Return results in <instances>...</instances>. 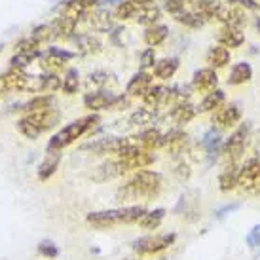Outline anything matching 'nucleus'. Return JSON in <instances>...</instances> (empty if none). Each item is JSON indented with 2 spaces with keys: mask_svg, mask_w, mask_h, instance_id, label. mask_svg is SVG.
Instances as JSON below:
<instances>
[{
  "mask_svg": "<svg viewBox=\"0 0 260 260\" xmlns=\"http://www.w3.org/2000/svg\"><path fill=\"white\" fill-rule=\"evenodd\" d=\"M80 87V73L78 69H69L65 73V76H63V82H61V89L65 91L67 95H73L78 91Z\"/></svg>",
  "mask_w": 260,
  "mask_h": 260,
  "instance_id": "nucleus-37",
  "label": "nucleus"
},
{
  "mask_svg": "<svg viewBox=\"0 0 260 260\" xmlns=\"http://www.w3.org/2000/svg\"><path fill=\"white\" fill-rule=\"evenodd\" d=\"M177 236L175 234H156V236H145L133 241V251L137 254L148 256V254H158L166 251L175 243Z\"/></svg>",
  "mask_w": 260,
  "mask_h": 260,
  "instance_id": "nucleus-7",
  "label": "nucleus"
},
{
  "mask_svg": "<svg viewBox=\"0 0 260 260\" xmlns=\"http://www.w3.org/2000/svg\"><path fill=\"white\" fill-rule=\"evenodd\" d=\"M184 4H186V0H164V8H166L173 17L179 15L182 10H184Z\"/></svg>",
  "mask_w": 260,
  "mask_h": 260,
  "instance_id": "nucleus-45",
  "label": "nucleus"
},
{
  "mask_svg": "<svg viewBox=\"0 0 260 260\" xmlns=\"http://www.w3.org/2000/svg\"><path fill=\"white\" fill-rule=\"evenodd\" d=\"M207 63L211 65V69H222L230 63V50L224 48V46H213L207 51Z\"/></svg>",
  "mask_w": 260,
  "mask_h": 260,
  "instance_id": "nucleus-27",
  "label": "nucleus"
},
{
  "mask_svg": "<svg viewBox=\"0 0 260 260\" xmlns=\"http://www.w3.org/2000/svg\"><path fill=\"white\" fill-rule=\"evenodd\" d=\"M166 91H167L166 86H154V84H152L150 89L143 95L145 107H148V109H158V107H161V105H164V99H166Z\"/></svg>",
  "mask_w": 260,
  "mask_h": 260,
  "instance_id": "nucleus-32",
  "label": "nucleus"
},
{
  "mask_svg": "<svg viewBox=\"0 0 260 260\" xmlns=\"http://www.w3.org/2000/svg\"><path fill=\"white\" fill-rule=\"evenodd\" d=\"M186 2H190V4H196V2H200V0H186Z\"/></svg>",
  "mask_w": 260,
  "mask_h": 260,
  "instance_id": "nucleus-52",
  "label": "nucleus"
},
{
  "mask_svg": "<svg viewBox=\"0 0 260 260\" xmlns=\"http://www.w3.org/2000/svg\"><path fill=\"white\" fill-rule=\"evenodd\" d=\"M156 120V109H148V107H141L133 114L129 116L131 125H146Z\"/></svg>",
  "mask_w": 260,
  "mask_h": 260,
  "instance_id": "nucleus-38",
  "label": "nucleus"
},
{
  "mask_svg": "<svg viewBox=\"0 0 260 260\" xmlns=\"http://www.w3.org/2000/svg\"><path fill=\"white\" fill-rule=\"evenodd\" d=\"M116 159L120 161L123 173H127V171H141V169H146L148 166L154 164L156 156L148 150H141V152H137V154H133V156H127V158H116Z\"/></svg>",
  "mask_w": 260,
  "mask_h": 260,
  "instance_id": "nucleus-15",
  "label": "nucleus"
},
{
  "mask_svg": "<svg viewBox=\"0 0 260 260\" xmlns=\"http://www.w3.org/2000/svg\"><path fill=\"white\" fill-rule=\"evenodd\" d=\"M249 135H251V123H241L238 129L232 133L230 137L226 139L222 143V154L224 158L228 159L230 164H236L241 156H243V152H245V146H247V141H249Z\"/></svg>",
  "mask_w": 260,
  "mask_h": 260,
  "instance_id": "nucleus-6",
  "label": "nucleus"
},
{
  "mask_svg": "<svg viewBox=\"0 0 260 260\" xmlns=\"http://www.w3.org/2000/svg\"><path fill=\"white\" fill-rule=\"evenodd\" d=\"M215 19L220 21L224 27H234V29H241L247 21V15L243 12V8L239 6H220V10L217 12Z\"/></svg>",
  "mask_w": 260,
  "mask_h": 260,
  "instance_id": "nucleus-12",
  "label": "nucleus"
},
{
  "mask_svg": "<svg viewBox=\"0 0 260 260\" xmlns=\"http://www.w3.org/2000/svg\"><path fill=\"white\" fill-rule=\"evenodd\" d=\"M164 148H167V152L173 156V158H179L181 154H184L188 146V135L186 131L181 129V127H173L169 129L164 135V143H161Z\"/></svg>",
  "mask_w": 260,
  "mask_h": 260,
  "instance_id": "nucleus-11",
  "label": "nucleus"
},
{
  "mask_svg": "<svg viewBox=\"0 0 260 260\" xmlns=\"http://www.w3.org/2000/svg\"><path fill=\"white\" fill-rule=\"evenodd\" d=\"M179 59L177 57H166L161 59V61H156V65H154V76L159 80H169L173 78L175 73L179 71Z\"/></svg>",
  "mask_w": 260,
  "mask_h": 260,
  "instance_id": "nucleus-21",
  "label": "nucleus"
},
{
  "mask_svg": "<svg viewBox=\"0 0 260 260\" xmlns=\"http://www.w3.org/2000/svg\"><path fill=\"white\" fill-rule=\"evenodd\" d=\"M99 122H101V116L97 114V112H93V114L82 116V118H78V120L67 123L63 129H59L57 133L50 139V143H48V150H61L63 152V148L71 146L74 141H78L82 135H86L87 131H91Z\"/></svg>",
  "mask_w": 260,
  "mask_h": 260,
  "instance_id": "nucleus-3",
  "label": "nucleus"
},
{
  "mask_svg": "<svg viewBox=\"0 0 260 260\" xmlns=\"http://www.w3.org/2000/svg\"><path fill=\"white\" fill-rule=\"evenodd\" d=\"M218 84V76L215 69H200L196 71L194 76H192V87H194L198 93H211L213 89H217Z\"/></svg>",
  "mask_w": 260,
  "mask_h": 260,
  "instance_id": "nucleus-13",
  "label": "nucleus"
},
{
  "mask_svg": "<svg viewBox=\"0 0 260 260\" xmlns=\"http://www.w3.org/2000/svg\"><path fill=\"white\" fill-rule=\"evenodd\" d=\"M15 51H40V44L32 37L21 38L19 42L15 44Z\"/></svg>",
  "mask_w": 260,
  "mask_h": 260,
  "instance_id": "nucleus-43",
  "label": "nucleus"
},
{
  "mask_svg": "<svg viewBox=\"0 0 260 260\" xmlns=\"http://www.w3.org/2000/svg\"><path fill=\"white\" fill-rule=\"evenodd\" d=\"M38 57H40V51H15V55L10 59V69L25 71V67H29Z\"/></svg>",
  "mask_w": 260,
  "mask_h": 260,
  "instance_id": "nucleus-34",
  "label": "nucleus"
},
{
  "mask_svg": "<svg viewBox=\"0 0 260 260\" xmlns=\"http://www.w3.org/2000/svg\"><path fill=\"white\" fill-rule=\"evenodd\" d=\"M238 186L245 194H258L260 192V159L249 158L238 169Z\"/></svg>",
  "mask_w": 260,
  "mask_h": 260,
  "instance_id": "nucleus-8",
  "label": "nucleus"
},
{
  "mask_svg": "<svg viewBox=\"0 0 260 260\" xmlns=\"http://www.w3.org/2000/svg\"><path fill=\"white\" fill-rule=\"evenodd\" d=\"M129 101L123 95H114L112 91H87L84 97V107L91 112H99V110H116L127 107Z\"/></svg>",
  "mask_w": 260,
  "mask_h": 260,
  "instance_id": "nucleus-5",
  "label": "nucleus"
},
{
  "mask_svg": "<svg viewBox=\"0 0 260 260\" xmlns=\"http://www.w3.org/2000/svg\"><path fill=\"white\" fill-rule=\"evenodd\" d=\"M166 217V209H154V211H146V215L141 220H139V226L145 228V230H156L161 220Z\"/></svg>",
  "mask_w": 260,
  "mask_h": 260,
  "instance_id": "nucleus-35",
  "label": "nucleus"
},
{
  "mask_svg": "<svg viewBox=\"0 0 260 260\" xmlns=\"http://www.w3.org/2000/svg\"><path fill=\"white\" fill-rule=\"evenodd\" d=\"M152 86V74H148L146 71H139L137 74H133V78L127 82L125 87V95L127 97H141L150 89Z\"/></svg>",
  "mask_w": 260,
  "mask_h": 260,
  "instance_id": "nucleus-16",
  "label": "nucleus"
},
{
  "mask_svg": "<svg viewBox=\"0 0 260 260\" xmlns=\"http://www.w3.org/2000/svg\"><path fill=\"white\" fill-rule=\"evenodd\" d=\"M38 253L42 254V256H46V258H57L59 249H57V245H55L53 241L44 239V241H40V245H38Z\"/></svg>",
  "mask_w": 260,
  "mask_h": 260,
  "instance_id": "nucleus-42",
  "label": "nucleus"
},
{
  "mask_svg": "<svg viewBox=\"0 0 260 260\" xmlns=\"http://www.w3.org/2000/svg\"><path fill=\"white\" fill-rule=\"evenodd\" d=\"M133 2H137V4H141V6H148V4H152L154 0H133Z\"/></svg>",
  "mask_w": 260,
  "mask_h": 260,
  "instance_id": "nucleus-50",
  "label": "nucleus"
},
{
  "mask_svg": "<svg viewBox=\"0 0 260 260\" xmlns=\"http://www.w3.org/2000/svg\"><path fill=\"white\" fill-rule=\"evenodd\" d=\"M161 17V10L154 4H148V6H141L139 8L137 15H135V21L141 23V25H146V27H152L156 25L158 19Z\"/></svg>",
  "mask_w": 260,
  "mask_h": 260,
  "instance_id": "nucleus-29",
  "label": "nucleus"
},
{
  "mask_svg": "<svg viewBox=\"0 0 260 260\" xmlns=\"http://www.w3.org/2000/svg\"><path fill=\"white\" fill-rule=\"evenodd\" d=\"M224 99H226V95H224L222 89H213L211 93H207L203 97V101L196 107V110L203 114V112H211V110L215 109H220L224 105Z\"/></svg>",
  "mask_w": 260,
  "mask_h": 260,
  "instance_id": "nucleus-25",
  "label": "nucleus"
},
{
  "mask_svg": "<svg viewBox=\"0 0 260 260\" xmlns=\"http://www.w3.org/2000/svg\"><path fill=\"white\" fill-rule=\"evenodd\" d=\"M238 207H239L238 203H230V205H224V207H220V209L217 211V217H218V218H224L226 215H228V213H232V211H236Z\"/></svg>",
  "mask_w": 260,
  "mask_h": 260,
  "instance_id": "nucleus-49",
  "label": "nucleus"
},
{
  "mask_svg": "<svg viewBox=\"0 0 260 260\" xmlns=\"http://www.w3.org/2000/svg\"><path fill=\"white\" fill-rule=\"evenodd\" d=\"M241 120V110L236 103H230L226 107H220V109L215 112L213 116V123L217 125L218 129H228V127H234L236 123H239Z\"/></svg>",
  "mask_w": 260,
  "mask_h": 260,
  "instance_id": "nucleus-14",
  "label": "nucleus"
},
{
  "mask_svg": "<svg viewBox=\"0 0 260 260\" xmlns=\"http://www.w3.org/2000/svg\"><path fill=\"white\" fill-rule=\"evenodd\" d=\"M175 19L179 23H182V25H186V27H190V29H200L203 23L207 21L203 15H200L196 10H192V12H186V10H182L179 15H175Z\"/></svg>",
  "mask_w": 260,
  "mask_h": 260,
  "instance_id": "nucleus-36",
  "label": "nucleus"
},
{
  "mask_svg": "<svg viewBox=\"0 0 260 260\" xmlns=\"http://www.w3.org/2000/svg\"><path fill=\"white\" fill-rule=\"evenodd\" d=\"M139 8H141V4H137V2H133V0H123V2H120L118 8H116V17H118V19H135Z\"/></svg>",
  "mask_w": 260,
  "mask_h": 260,
  "instance_id": "nucleus-39",
  "label": "nucleus"
},
{
  "mask_svg": "<svg viewBox=\"0 0 260 260\" xmlns=\"http://www.w3.org/2000/svg\"><path fill=\"white\" fill-rule=\"evenodd\" d=\"M99 0H63L61 4H63V8L67 6H80L84 8V10H87V8H91L93 4H97Z\"/></svg>",
  "mask_w": 260,
  "mask_h": 260,
  "instance_id": "nucleus-47",
  "label": "nucleus"
},
{
  "mask_svg": "<svg viewBox=\"0 0 260 260\" xmlns=\"http://www.w3.org/2000/svg\"><path fill=\"white\" fill-rule=\"evenodd\" d=\"M146 215L145 205H127V207H118V209L95 211L86 217L87 224L93 226L95 230H109L120 224H135Z\"/></svg>",
  "mask_w": 260,
  "mask_h": 260,
  "instance_id": "nucleus-2",
  "label": "nucleus"
},
{
  "mask_svg": "<svg viewBox=\"0 0 260 260\" xmlns=\"http://www.w3.org/2000/svg\"><path fill=\"white\" fill-rule=\"evenodd\" d=\"M135 141L137 145L143 148V150H156V148H161V143H164V133L156 127H148V129L141 131L139 135H135Z\"/></svg>",
  "mask_w": 260,
  "mask_h": 260,
  "instance_id": "nucleus-17",
  "label": "nucleus"
},
{
  "mask_svg": "<svg viewBox=\"0 0 260 260\" xmlns=\"http://www.w3.org/2000/svg\"><path fill=\"white\" fill-rule=\"evenodd\" d=\"M110 82H112V74L110 73H107V71H95V73L87 76L86 87L87 91H101V89L109 86Z\"/></svg>",
  "mask_w": 260,
  "mask_h": 260,
  "instance_id": "nucleus-31",
  "label": "nucleus"
},
{
  "mask_svg": "<svg viewBox=\"0 0 260 260\" xmlns=\"http://www.w3.org/2000/svg\"><path fill=\"white\" fill-rule=\"evenodd\" d=\"M202 148L207 152L209 159L217 158V154L222 150V139H220V135H218V131L215 129V127H211V129L207 131L205 135H203Z\"/></svg>",
  "mask_w": 260,
  "mask_h": 260,
  "instance_id": "nucleus-22",
  "label": "nucleus"
},
{
  "mask_svg": "<svg viewBox=\"0 0 260 260\" xmlns=\"http://www.w3.org/2000/svg\"><path fill=\"white\" fill-rule=\"evenodd\" d=\"M245 42V37L241 29H234V27H222V30L218 32V44L224 48H239Z\"/></svg>",
  "mask_w": 260,
  "mask_h": 260,
  "instance_id": "nucleus-24",
  "label": "nucleus"
},
{
  "mask_svg": "<svg viewBox=\"0 0 260 260\" xmlns=\"http://www.w3.org/2000/svg\"><path fill=\"white\" fill-rule=\"evenodd\" d=\"M245 241L251 249H258L260 247V224H256V226H253V228L249 230V234L245 236Z\"/></svg>",
  "mask_w": 260,
  "mask_h": 260,
  "instance_id": "nucleus-44",
  "label": "nucleus"
},
{
  "mask_svg": "<svg viewBox=\"0 0 260 260\" xmlns=\"http://www.w3.org/2000/svg\"><path fill=\"white\" fill-rule=\"evenodd\" d=\"M190 173H192V171H190V166L184 164V161H179L177 167H175V175H177L181 181H186L188 177H190Z\"/></svg>",
  "mask_w": 260,
  "mask_h": 260,
  "instance_id": "nucleus-48",
  "label": "nucleus"
},
{
  "mask_svg": "<svg viewBox=\"0 0 260 260\" xmlns=\"http://www.w3.org/2000/svg\"><path fill=\"white\" fill-rule=\"evenodd\" d=\"M30 37L35 38L38 44H44V42H48V40H51V38H53V29H51V23H50V25H38V27H35V29H32V32H30Z\"/></svg>",
  "mask_w": 260,
  "mask_h": 260,
  "instance_id": "nucleus-41",
  "label": "nucleus"
},
{
  "mask_svg": "<svg viewBox=\"0 0 260 260\" xmlns=\"http://www.w3.org/2000/svg\"><path fill=\"white\" fill-rule=\"evenodd\" d=\"M30 76L25 71L10 69L4 74H0V95L12 93V91H27Z\"/></svg>",
  "mask_w": 260,
  "mask_h": 260,
  "instance_id": "nucleus-10",
  "label": "nucleus"
},
{
  "mask_svg": "<svg viewBox=\"0 0 260 260\" xmlns=\"http://www.w3.org/2000/svg\"><path fill=\"white\" fill-rule=\"evenodd\" d=\"M254 27L260 30V17H256V19H254Z\"/></svg>",
  "mask_w": 260,
  "mask_h": 260,
  "instance_id": "nucleus-51",
  "label": "nucleus"
},
{
  "mask_svg": "<svg viewBox=\"0 0 260 260\" xmlns=\"http://www.w3.org/2000/svg\"><path fill=\"white\" fill-rule=\"evenodd\" d=\"M51 103H53V97L50 93H44V95H37V97H32L29 99L27 103H23L21 110L23 114H30V112H38V110H46V109H51Z\"/></svg>",
  "mask_w": 260,
  "mask_h": 260,
  "instance_id": "nucleus-28",
  "label": "nucleus"
},
{
  "mask_svg": "<svg viewBox=\"0 0 260 260\" xmlns=\"http://www.w3.org/2000/svg\"><path fill=\"white\" fill-rule=\"evenodd\" d=\"M167 35H169V32H167L166 25H152V27H146V30H145L146 46L156 48V46H159V44L166 40Z\"/></svg>",
  "mask_w": 260,
  "mask_h": 260,
  "instance_id": "nucleus-33",
  "label": "nucleus"
},
{
  "mask_svg": "<svg viewBox=\"0 0 260 260\" xmlns=\"http://www.w3.org/2000/svg\"><path fill=\"white\" fill-rule=\"evenodd\" d=\"M59 164H61V150H48L44 161L38 166V181L46 182L48 179H51L57 171Z\"/></svg>",
  "mask_w": 260,
  "mask_h": 260,
  "instance_id": "nucleus-19",
  "label": "nucleus"
},
{
  "mask_svg": "<svg viewBox=\"0 0 260 260\" xmlns=\"http://www.w3.org/2000/svg\"><path fill=\"white\" fill-rule=\"evenodd\" d=\"M196 114H198V110H196V107L190 105V103L175 105V107H171V110H169V118H171L177 125H184V123H188L190 120H194Z\"/></svg>",
  "mask_w": 260,
  "mask_h": 260,
  "instance_id": "nucleus-20",
  "label": "nucleus"
},
{
  "mask_svg": "<svg viewBox=\"0 0 260 260\" xmlns=\"http://www.w3.org/2000/svg\"><path fill=\"white\" fill-rule=\"evenodd\" d=\"M59 123V112L55 109L38 110V112H30V114H23L17 120V131L23 137L37 141L42 133L50 131Z\"/></svg>",
  "mask_w": 260,
  "mask_h": 260,
  "instance_id": "nucleus-4",
  "label": "nucleus"
},
{
  "mask_svg": "<svg viewBox=\"0 0 260 260\" xmlns=\"http://www.w3.org/2000/svg\"><path fill=\"white\" fill-rule=\"evenodd\" d=\"M74 59V53L69 50H61V48H48V51L40 55V67L44 73L48 74H57L63 71L67 61Z\"/></svg>",
  "mask_w": 260,
  "mask_h": 260,
  "instance_id": "nucleus-9",
  "label": "nucleus"
},
{
  "mask_svg": "<svg viewBox=\"0 0 260 260\" xmlns=\"http://www.w3.org/2000/svg\"><path fill=\"white\" fill-rule=\"evenodd\" d=\"M154 65H156V53H154L152 48H146L141 53V69H150Z\"/></svg>",
  "mask_w": 260,
  "mask_h": 260,
  "instance_id": "nucleus-46",
  "label": "nucleus"
},
{
  "mask_svg": "<svg viewBox=\"0 0 260 260\" xmlns=\"http://www.w3.org/2000/svg\"><path fill=\"white\" fill-rule=\"evenodd\" d=\"M161 190V175L150 169H141L131 177L129 181L116 190L118 202H137L145 200L150 202Z\"/></svg>",
  "mask_w": 260,
  "mask_h": 260,
  "instance_id": "nucleus-1",
  "label": "nucleus"
},
{
  "mask_svg": "<svg viewBox=\"0 0 260 260\" xmlns=\"http://www.w3.org/2000/svg\"><path fill=\"white\" fill-rule=\"evenodd\" d=\"M251 78H253V69H251L249 63L241 61V63H236V65L232 67L230 76H228V84L230 86H241V84L249 82Z\"/></svg>",
  "mask_w": 260,
  "mask_h": 260,
  "instance_id": "nucleus-23",
  "label": "nucleus"
},
{
  "mask_svg": "<svg viewBox=\"0 0 260 260\" xmlns=\"http://www.w3.org/2000/svg\"><path fill=\"white\" fill-rule=\"evenodd\" d=\"M76 48L82 55H93V53H99L103 50V44L93 35H80L76 38Z\"/></svg>",
  "mask_w": 260,
  "mask_h": 260,
  "instance_id": "nucleus-26",
  "label": "nucleus"
},
{
  "mask_svg": "<svg viewBox=\"0 0 260 260\" xmlns=\"http://www.w3.org/2000/svg\"><path fill=\"white\" fill-rule=\"evenodd\" d=\"M123 175V169L120 166V161L118 159H109V161H105L101 166L97 167L93 171V181L95 182H107V181H112L116 177H122Z\"/></svg>",
  "mask_w": 260,
  "mask_h": 260,
  "instance_id": "nucleus-18",
  "label": "nucleus"
},
{
  "mask_svg": "<svg viewBox=\"0 0 260 260\" xmlns=\"http://www.w3.org/2000/svg\"><path fill=\"white\" fill-rule=\"evenodd\" d=\"M218 188L222 192H232V190L238 188V169H236V164H230L222 173L218 175Z\"/></svg>",
  "mask_w": 260,
  "mask_h": 260,
  "instance_id": "nucleus-30",
  "label": "nucleus"
},
{
  "mask_svg": "<svg viewBox=\"0 0 260 260\" xmlns=\"http://www.w3.org/2000/svg\"><path fill=\"white\" fill-rule=\"evenodd\" d=\"M89 21H91V25H93V29H97V30L112 29V17H110V14L107 12V10H99V12L91 14Z\"/></svg>",
  "mask_w": 260,
  "mask_h": 260,
  "instance_id": "nucleus-40",
  "label": "nucleus"
}]
</instances>
